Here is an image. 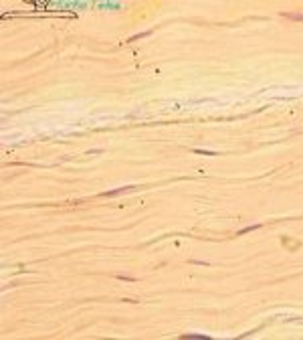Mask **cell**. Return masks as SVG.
I'll list each match as a JSON object with an SVG mask.
<instances>
[{"label": "cell", "mask_w": 303, "mask_h": 340, "mask_svg": "<svg viewBox=\"0 0 303 340\" xmlns=\"http://www.w3.org/2000/svg\"><path fill=\"white\" fill-rule=\"evenodd\" d=\"M182 340H208L206 334H182Z\"/></svg>", "instance_id": "cell-2"}, {"label": "cell", "mask_w": 303, "mask_h": 340, "mask_svg": "<svg viewBox=\"0 0 303 340\" xmlns=\"http://www.w3.org/2000/svg\"><path fill=\"white\" fill-rule=\"evenodd\" d=\"M194 154H208V156H216V152H204V150H194Z\"/></svg>", "instance_id": "cell-5"}, {"label": "cell", "mask_w": 303, "mask_h": 340, "mask_svg": "<svg viewBox=\"0 0 303 340\" xmlns=\"http://www.w3.org/2000/svg\"><path fill=\"white\" fill-rule=\"evenodd\" d=\"M117 279H125V281H135V277H131V275H117Z\"/></svg>", "instance_id": "cell-6"}, {"label": "cell", "mask_w": 303, "mask_h": 340, "mask_svg": "<svg viewBox=\"0 0 303 340\" xmlns=\"http://www.w3.org/2000/svg\"><path fill=\"white\" fill-rule=\"evenodd\" d=\"M257 227H259V225H251V227H245V229H241V231H239V235H245V233H249V231H255Z\"/></svg>", "instance_id": "cell-4"}, {"label": "cell", "mask_w": 303, "mask_h": 340, "mask_svg": "<svg viewBox=\"0 0 303 340\" xmlns=\"http://www.w3.org/2000/svg\"><path fill=\"white\" fill-rule=\"evenodd\" d=\"M133 186H121V188H115V190H107V192H101V196H117V194H121V192H128L131 190Z\"/></svg>", "instance_id": "cell-1"}, {"label": "cell", "mask_w": 303, "mask_h": 340, "mask_svg": "<svg viewBox=\"0 0 303 340\" xmlns=\"http://www.w3.org/2000/svg\"><path fill=\"white\" fill-rule=\"evenodd\" d=\"M283 16H287V18H291V20H303V14H291V12L287 14V12H285Z\"/></svg>", "instance_id": "cell-3"}]
</instances>
